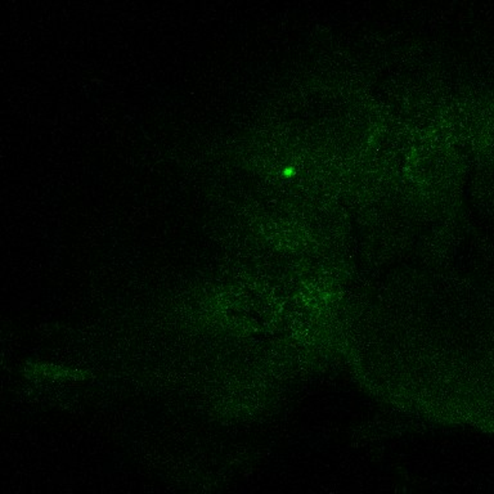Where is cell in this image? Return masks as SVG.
<instances>
[{"instance_id":"6da1fadb","label":"cell","mask_w":494,"mask_h":494,"mask_svg":"<svg viewBox=\"0 0 494 494\" xmlns=\"http://www.w3.org/2000/svg\"><path fill=\"white\" fill-rule=\"evenodd\" d=\"M27 372H30L33 376H41V377H50L53 380L65 379H84V373L80 370H70L57 366H50V364H30Z\"/></svg>"}]
</instances>
